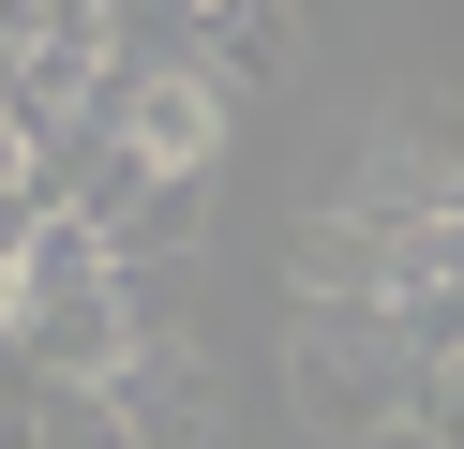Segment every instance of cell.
Wrapping results in <instances>:
<instances>
[{
  "label": "cell",
  "instance_id": "obj_1",
  "mask_svg": "<svg viewBox=\"0 0 464 449\" xmlns=\"http://www.w3.org/2000/svg\"><path fill=\"white\" fill-rule=\"evenodd\" d=\"M105 60H121V15H91V0H0V120L31 150H61L91 120Z\"/></svg>",
  "mask_w": 464,
  "mask_h": 449
},
{
  "label": "cell",
  "instance_id": "obj_2",
  "mask_svg": "<svg viewBox=\"0 0 464 449\" xmlns=\"http://www.w3.org/2000/svg\"><path fill=\"white\" fill-rule=\"evenodd\" d=\"M150 329H165L150 269H75V285H31V329H15V345L45 359V405H91Z\"/></svg>",
  "mask_w": 464,
  "mask_h": 449
},
{
  "label": "cell",
  "instance_id": "obj_3",
  "mask_svg": "<svg viewBox=\"0 0 464 449\" xmlns=\"http://www.w3.org/2000/svg\"><path fill=\"white\" fill-rule=\"evenodd\" d=\"M285 375L314 434H404V345L374 315H285Z\"/></svg>",
  "mask_w": 464,
  "mask_h": 449
},
{
  "label": "cell",
  "instance_id": "obj_4",
  "mask_svg": "<svg viewBox=\"0 0 464 449\" xmlns=\"http://www.w3.org/2000/svg\"><path fill=\"white\" fill-rule=\"evenodd\" d=\"M105 419H121V449H210V375H195V345L180 329H150V345L121 359V375L91 389Z\"/></svg>",
  "mask_w": 464,
  "mask_h": 449
},
{
  "label": "cell",
  "instance_id": "obj_5",
  "mask_svg": "<svg viewBox=\"0 0 464 449\" xmlns=\"http://www.w3.org/2000/svg\"><path fill=\"white\" fill-rule=\"evenodd\" d=\"M404 434L464 449V359H420V375H404Z\"/></svg>",
  "mask_w": 464,
  "mask_h": 449
},
{
  "label": "cell",
  "instance_id": "obj_6",
  "mask_svg": "<svg viewBox=\"0 0 464 449\" xmlns=\"http://www.w3.org/2000/svg\"><path fill=\"white\" fill-rule=\"evenodd\" d=\"M15 210H31V195H15ZM15 210H0V345L31 329V255H15Z\"/></svg>",
  "mask_w": 464,
  "mask_h": 449
},
{
  "label": "cell",
  "instance_id": "obj_7",
  "mask_svg": "<svg viewBox=\"0 0 464 449\" xmlns=\"http://www.w3.org/2000/svg\"><path fill=\"white\" fill-rule=\"evenodd\" d=\"M45 434H61V449H121V419H105V405H45Z\"/></svg>",
  "mask_w": 464,
  "mask_h": 449
}]
</instances>
